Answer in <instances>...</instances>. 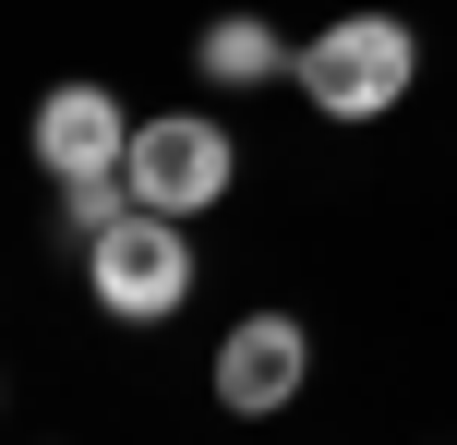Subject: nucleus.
Wrapping results in <instances>:
<instances>
[{
	"label": "nucleus",
	"mask_w": 457,
	"mask_h": 445,
	"mask_svg": "<svg viewBox=\"0 0 457 445\" xmlns=\"http://www.w3.org/2000/svg\"><path fill=\"white\" fill-rule=\"evenodd\" d=\"M410 72H421V37L397 12H337L325 37H301V96L325 120H386L410 96Z\"/></svg>",
	"instance_id": "1"
},
{
	"label": "nucleus",
	"mask_w": 457,
	"mask_h": 445,
	"mask_svg": "<svg viewBox=\"0 0 457 445\" xmlns=\"http://www.w3.org/2000/svg\"><path fill=\"white\" fill-rule=\"evenodd\" d=\"M120 181H133V205H157V217H205L217 193L241 181V157H228V133L205 109H169V120H133Z\"/></svg>",
	"instance_id": "3"
},
{
	"label": "nucleus",
	"mask_w": 457,
	"mask_h": 445,
	"mask_svg": "<svg viewBox=\"0 0 457 445\" xmlns=\"http://www.w3.org/2000/svg\"><path fill=\"white\" fill-rule=\"evenodd\" d=\"M85 289H96L109 326H169V313L193 301V241H181V217L133 205L109 241H85Z\"/></svg>",
	"instance_id": "2"
},
{
	"label": "nucleus",
	"mask_w": 457,
	"mask_h": 445,
	"mask_svg": "<svg viewBox=\"0 0 457 445\" xmlns=\"http://www.w3.org/2000/svg\"><path fill=\"white\" fill-rule=\"evenodd\" d=\"M301 374H313L301 313H241L228 350H217V409H228V422H277V409L301 398Z\"/></svg>",
	"instance_id": "4"
},
{
	"label": "nucleus",
	"mask_w": 457,
	"mask_h": 445,
	"mask_svg": "<svg viewBox=\"0 0 457 445\" xmlns=\"http://www.w3.org/2000/svg\"><path fill=\"white\" fill-rule=\"evenodd\" d=\"M120 217H133V181H120V169H96V181H61V229H72V241H109Z\"/></svg>",
	"instance_id": "7"
},
{
	"label": "nucleus",
	"mask_w": 457,
	"mask_h": 445,
	"mask_svg": "<svg viewBox=\"0 0 457 445\" xmlns=\"http://www.w3.org/2000/svg\"><path fill=\"white\" fill-rule=\"evenodd\" d=\"M193 61H205V85H277V72H301V48L277 37L265 12H217L205 37H193Z\"/></svg>",
	"instance_id": "6"
},
{
	"label": "nucleus",
	"mask_w": 457,
	"mask_h": 445,
	"mask_svg": "<svg viewBox=\"0 0 457 445\" xmlns=\"http://www.w3.org/2000/svg\"><path fill=\"white\" fill-rule=\"evenodd\" d=\"M133 157V109L109 85H48L37 96V169L48 181H96V169Z\"/></svg>",
	"instance_id": "5"
}]
</instances>
